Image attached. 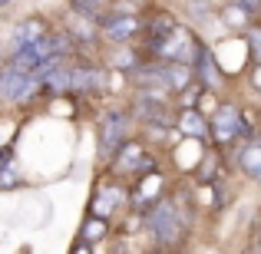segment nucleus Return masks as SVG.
I'll use <instances>...</instances> for the list:
<instances>
[{"label": "nucleus", "mask_w": 261, "mask_h": 254, "mask_svg": "<svg viewBox=\"0 0 261 254\" xmlns=\"http://www.w3.org/2000/svg\"><path fill=\"white\" fill-rule=\"evenodd\" d=\"M66 53H70V40L60 37V33H46V37H40L37 43H30L27 50L13 53V60L7 66L17 73H23V76H30L37 66H43L46 60H63Z\"/></svg>", "instance_id": "f257e3e1"}, {"label": "nucleus", "mask_w": 261, "mask_h": 254, "mask_svg": "<svg viewBox=\"0 0 261 254\" xmlns=\"http://www.w3.org/2000/svg\"><path fill=\"white\" fill-rule=\"evenodd\" d=\"M149 231H152L155 244H166V248H172V244L182 241V228H185V218L182 211L175 208L172 198H159V202L149 208V218H146Z\"/></svg>", "instance_id": "f03ea898"}, {"label": "nucleus", "mask_w": 261, "mask_h": 254, "mask_svg": "<svg viewBox=\"0 0 261 254\" xmlns=\"http://www.w3.org/2000/svg\"><path fill=\"white\" fill-rule=\"evenodd\" d=\"M152 50H155V57H162L166 63H178V66H192L195 63V57H198V50L202 46L195 43V37H192L189 30H182V26H175L169 37H162V40H152Z\"/></svg>", "instance_id": "7ed1b4c3"}, {"label": "nucleus", "mask_w": 261, "mask_h": 254, "mask_svg": "<svg viewBox=\"0 0 261 254\" xmlns=\"http://www.w3.org/2000/svg\"><path fill=\"white\" fill-rule=\"evenodd\" d=\"M245 132H248V129H245V116H242V109L231 106V102H222V106L208 116V135L215 139V146H231V142L242 139Z\"/></svg>", "instance_id": "20e7f679"}, {"label": "nucleus", "mask_w": 261, "mask_h": 254, "mask_svg": "<svg viewBox=\"0 0 261 254\" xmlns=\"http://www.w3.org/2000/svg\"><path fill=\"white\" fill-rule=\"evenodd\" d=\"M113 168L119 172V175H149V172H155V159L152 155H146V149L139 146V142H122V149L113 155Z\"/></svg>", "instance_id": "39448f33"}, {"label": "nucleus", "mask_w": 261, "mask_h": 254, "mask_svg": "<svg viewBox=\"0 0 261 254\" xmlns=\"http://www.w3.org/2000/svg\"><path fill=\"white\" fill-rule=\"evenodd\" d=\"M126 129H129V119L122 112H109L106 116L102 132H99V155H102V159H113V155L122 149V142H126Z\"/></svg>", "instance_id": "423d86ee"}, {"label": "nucleus", "mask_w": 261, "mask_h": 254, "mask_svg": "<svg viewBox=\"0 0 261 254\" xmlns=\"http://www.w3.org/2000/svg\"><path fill=\"white\" fill-rule=\"evenodd\" d=\"M109 89V73L96 66H70V93H102Z\"/></svg>", "instance_id": "0eeeda50"}, {"label": "nucleus", "mask_w": 261, "mask_h": 254, "mask_svg": "<svg viewBox=\"0 0 261 254\" xmlns=\"http://www.w3.org/2000/svg\"><path fill=\"white\" fill-rule=\"evenodd\" d=\"M139 30H142V20L133 17V13H116V17L102 20V37L109 43H129Z\"/></svg>", "instance_id": "6e6552de"}, {"label": "nucleus", "mask_w": 261, "mask_h": 254, "mask_svg": "<svg viewBox=\"0 0 261 254\" xmlns=\"http://www.w3.org/2000/svg\"><path fill=\"white\" fill-rule=\"evenodd\" d=\"M46 20L43 17H27V20H20L17 26H13V33H10V50L13 53H20V50H27L30 43H37L40 37H46Z\"/></svg>", "instance_id": "1a4fd4ad"}, {"label": "nucleus", "mask_w": 261, "mask_h": 254, "mask_svg": "<svg viewBox=\"0 0 261 254\" xmlns=\"http://www.w3.org/2000/svg\"><path fill=\"white\" fill-rule=\"evenodd\" d=\"M23 96H27V76L4 66V73H0V102H23Z\"/></svg>", "instance_id": "9d476101"}, {"label": "nucleus", "mask_w": 261, "mask_h": 254, "mask_svg": "<svg viewBox=\"0 0 261 254\" xmlns=\"http://www.w3.org/2000/svg\"><path fill=\"white\" fill-rule=\"evenodd\" d=\"M192 73L202 79V89H218L222 86V70L215 66V60H212V53L205 50V46L198 50L195 63H192Z\"/></svg>", "instance_id": "9b49d317"}, {"label": "nucleus", "mask_w": 261, "mask_h": 254, "mask_svg": "<svg viewBox=\"0 0 261 254\" xmlns=\"http://www.w3.org/2000/svg\"><path fill=\"white\" fill-rule=\"evenodd\" d=\"M175 126L182 135H189V139H208V119H205L198 109H182V112L175 116Z\"/></svg>", "instance_id": "f8f14e48"}, {"label": "nucleus", "mask_w": 261, "mask_h": 254, "mask_svg": "<svg viewBox=\"0 0 261 254\" xmlns=\"http://www.w3.org/2000/svg\"><path fill=\"white\" fill-rule=\"evenodd\" d=\"M238 168H242L251 182H261V139H248L238 149Z\"/></svg>", "instance_id": "ddd939ff"}, {"label": "nucleus", "mask_w": 261, "mask_h": 254, "mask_svg": "<svg viewBox=\"0 0 261 254\" xmlns=\"http://www.w3.org/2000/svg\"><path fill=\"white\" fill-rule=\"evenodd\" d=\"M23 185V172H20L17 159H13V149H4L0 152V191H10Z\"/></svg>", "instance_id": "4468645a"}, {"label": "nucleus", "mask_w": 261, "mask_h": 254, "mask_svg": "<svg viewBox=\"0 0 261 254\" xmlns=\"http://www.w3.org/2000/svg\"><path fill=\"white\" fill-rule=\"evenodd\" d=\"M159 191H162V178L155 175V172L139 175V188H136V195H133V205H139V208L155 205V202H159Z\"/></svg>", "instance_id": "2eb2a0df"}, {"label": "nucleus", "mask_w": 261, "mask_h": 254, "mask_svg": "<svg viewBox=\"0 0 261 254\" xmlns=\"http://www.w3.org/2000/svg\"><path fill=\"white\" fill-rule=\"evenodd\" d=\"M122 202V191L119 188H99V198H93V211L96 218H109L116 211V205Z\"/></svg>", "instance_id": "dca6fc26"}, {"label": "nucleus", "mask_w": 261, "mask_h": 254, "mask_svg": "<svg viewBox=\"0 0 261 254\" xmlns=\"http://www.w3.org/2000/svg\"><path fill=\"white\" fill-rule=\"evenodd\" d=\"M172 30H175V17H169V13H155V17L149 20V37H152V40L169 37Z\"/></svg>", "instance_id": "f3484780"}, {"label": "nucleus", "mask_w": 261, "mask_h": 254, "mask_svg": "<svg viewBox=\"0 0 261 254\" xmlns=\"http://www.w3.org/2000/svg\"><path fill=\"white\" fill-rule=\"evenodd\" d=\"M43 89L46 93H70V66H60L57 73L43 79Z\"/></svg>", "instance_id": "a211bd4d"}, {"label": "nucleus", "mask_w": 261, "mask_h": 254, "mask_svg": "<svg viewBox=\"0 0 261 254\" xmlns=\"http://www.w3.org/2000/svg\"><path fill=\"white\" fill-rule=\"evenodd\" d=\"M106 231H109V224L102 221V218H89L83 224V241H96V238H102Z\"/></svg>", "instance_id": "6ab92c4d"}, {"label": "nucleus", "mask_w": 261, "mask_h": 254, "mask_svg": "<svg viewBox=\"0 0 261 254\" xmlns=\"http://www.w3.org/2000/svg\"><path fill=\"white\" fill-rule=\"evenodd\" d=\"M248 50L255 57V66H261V26H251L248 30Z\"/></svg>", "instance_id": "aec40b11"}, {"label": "nucleus", "mask_w": 261, "mask_h": 254, "mask_svg": "<svg viewBox=\"0 0 261 254\" xmlns=\"http://www.w3.org/2000/svg\"><path fill=\"white\" fill-rule=\"evenodd\" d=\"M73 33H76V40H93V37H96V26L89 23V20L73 17Z\"/></svg>", "instance_id": "412c9836"}, {"label": "nucleus", "mask_w": 261, "mask_h": 254, "mask_svg": "<svg viewBox=\"0 0 261 254\" xmlns=\"http://www.w3.org/2000/svg\"><path fill=\"white\" fill-rule=\"evenodd\" d=\"M70 4L76 7V13H80V17H83V13H86V17H93V13L102 7V0H70Z\"/></svg>", "instance_id": "4be33fe9"}, {"label": "nucleus", "mask_w": 261, "mask_h": 254, "mask_svg": "<svg viewBox=\"0 0 261 254\" xmlns=\"http://www.w3.org/2000/svg\"><path fill=\"white\" fill-rule=\"evenodd\" d=\"M113 66H116V70H136V57L129 50H122V53L113 57Z\"/></svg>", "instance_id": "5701e85b"}, {"label": "nucleus", "mask_w": 261, "mask_h": 254, "mask_svg": "<svg viewBox=\"0 0 261 254\" xmlns=\"http://www.w3.org/2000/svg\"><path fill=\"white\" fill-rule=\"evenodd\" d=\"M235 7L245 13V17H258V13H261V0H238Z\"/></svg>", "instance_id": "b1692460"}, {"label": "nucleus", "mask_w": 261, "mask_h": 254, "mask_svg": "<svg viewBox=\"0 0 261 254\" xmlns=\"http://www.w3.org/2000/svg\"><path fill=\"white\" fill-rule=\"evenodd\" d=\"M198 168H202V172H198V178H202V182H212V178H215V162H202Z\"/></svg>", "instance_id": "393cba45"}, {"label": "nucleus", "mask_w": 261, "mask_h": 254, "mask_svg": "<svg viewBox=\"0 0 261 254\" xmlns=\"http://www.w3.org/2000/svg\"><path fill=\"white\" fill-rule=\"evenodd\" d=\"M251 86L261 93V66H255V70H251Z\"/></svg>", "instance_id": "a878e982"}, {"label": "nucleus", "mask_w": 261, "mask_h": 254, "mask_svg": "<svg viewBox=\"0 0 261 254\" xmlns=\"http://www.w3.org/2000/svg\"><path fill=\"white\" fill-rule=\"evenodd\" d=\"M0 73H4V50H0Z\"/></svg>", "instance_id": "bb28decb"}, {"label": "nucleus", "mask_w": 261, "mask_h": 254, "mask_svg": "<svg viewBox=\"0 0 261 254\" xmlns=\"http://www.w3.org/2000/svg\"><path fill=\"white\" fill-rule=\"evenodd\" d=\"M4 4H10V0H0V7H4Z\"/></svg>", "instance_id": "cd10ccee"}]
</instances>
